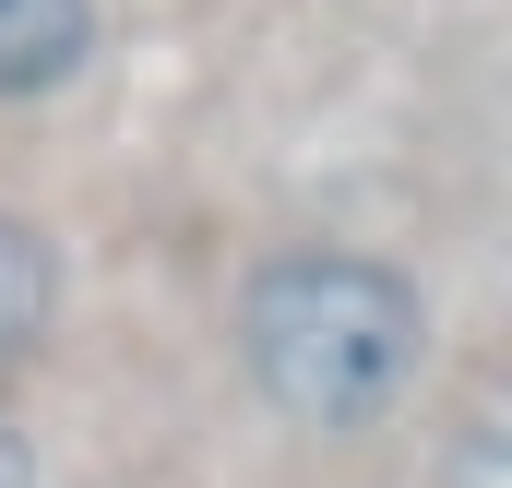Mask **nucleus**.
Here are the masks:
<instances>
[{"label":"nucleus","mask_w":512,"mask_h":488,"mask_svg":"<svg viewBox=\"0 0 512 488\" xmlns=\"http://www.w3.org/2000/svg\"><path fill=\"white\" fill-rule=\"evenodd\" d=\"M227 358L286 441H382L441 369V298L393 250L274 239L227 286Z\"/></svg>","instance_id":"f257e3e1"},{"label":"nucleus","mask_w":512,"mask_h":488,"mask_svg":"<svg viewBox=\"0 0 512 488\" xmlns=\"http://www.w3.org/2000/svg\"><path fill=\"white\" fill-rule=\"evenodd\" d=\"M108 0H0V108H48L96 72Z\"/></svg>","instance_id":"f03ea898"},{"label":"nucleus","mask_w":512,"mask_h":488,"mask_svg":"<svg viewBox=\"0 0 512 488\" xmlns=\"http://www.w3.org/2000/svg\"><path fill=\"white\" fill-rule=\"evenodd\" d=\"M60 310H72V262H60V239L0 191V393L60 346Z\"/></svg>","instance_id":"7ed1b4c3"},{"label":"nucleus","mask_w":512,"mask_h":488,"mask_svg":"<svg viewBox=\"0 0 512 488\" xmlns=\"http://www.w3.org/2000/svg\"><path fill=\"white\" fill-rule=\"evenodd\" d=\"M429 488H512V417H501V393L453 405V429H441V453H429Z\"/></svg>","instance_id":"20e7f679"},{"label":"nucleus","mask_w":512,"mask_h":488,"mask_svg":"<svg viewBox=\"0 0 512 488\" xmlns=\"http://www.w3.org/2000/svg\"><path fill=\"white\" fill-rule=\"evenodd\" d=\"M0 488H48V441L24 429V405L0 393Z\"/></svg>","instance_id":"39448f33"}]
</instances>
